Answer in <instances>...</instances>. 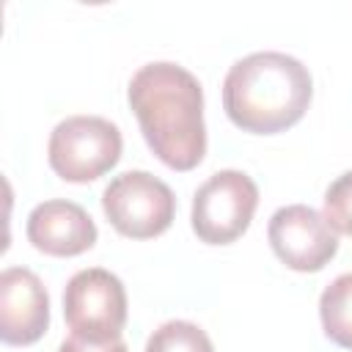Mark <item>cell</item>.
<instances>
[{"label":"cell","mask_w":352,"mask_h":352,"mask_svg":"<svg viewBox=\"0 0 352 352\" xmlns=\"http://www.w3.org/2000/svg\"><path fill=\"white\" fill-rule=\"evenodd\" d=\"M129 107L160 162L192 170L204 160V88L192 72L170 60L140 66L129 80Z\"/></svg>","instance_id":"obj_1"},{"label":"cell","mask_w":352,"mask_h":352,"mask_svg":"<svg viewBox=\"0 0 352 352\" xmlns=\"http://www.w3.org/2000/svg\"><path fill=\"white\" fill-rule=\"evenodd\" d=\"M314 96L308 66L286 52H250L223 80V107L234 126L275 135L294 126Z\"/></svg>","instance_id":"obj_2"},{"label":"cell","mask_w":352,"mask_h":352,"mask_svg":"<svg viewBox=\"0 0 352 352\" xmlns=\"http://www.w3.org/2000/svg\"><path fill=\"white\" fill-rule=\"evenodd\" d=\"M121 132L102 116H69L63 118L47 146L50 168L72 184H88L104 176L121 160Z\"/></svg>","instance_id":"obj_3"},{"label":"cell","mask_w":352,"mask_h":352,"mask_svg":"<svg viewBox=\"0 0 352 352\" xmlns=\"http://www.w3.org/2000/svg\"><path fill=\"white\" fill-rule=\"evenodd\" d=\"M110 226L129 239H151L170 228L176 214L173 190L148 170L118 173L102 192Z\"/></svg>","instance_id":"obj_4"},{"label":"cell","mask_w":352,"mask_h":352,"mask_svg":"<svg viewBox=\"0 0 352 352\" xmlns=\"http://www.w3.org/2000/svg\"><path fill=\"white\" fill-rule=\"evenodd\" d=\"M258 206V187L242 170L212 173L192 195V231L206 245L236 242Z\"/></svg>","instance_id":"obj_5"},{"label":"cell","mask_w":352,"mask_h":352,"mask_svg":"<svg viewBox=\"0 0 352 352\" xmlns=\"http://www.w3.org/2000/svg\"><path fill=\"white\" fill-rule=\"evenodd\" d=\"M63 316L72 336L88 341L121 338L126 324V292L118 275L102 267L80 270L63 292Z\"/></svg>","instance_id":"obj_6"},{"label":"cell","mask_w":352,"mask_h":352,"mask_svg":"<svg viewBox=\"0 0 352 352\" xmlns=\"http://www.w3.org/2000/svg\"><path fill=\"white\" fill-rule=\"evenodd\" d=\"M275 256L294 272H319L338 250L333 226L305 204L280 206L267 226Z\"/></svg>","instance_id":"obj_7"},{"label":"cell","mask_w":352,"mask_h":352,"mask_svg":"<svg viewBox=\"0 0 352 352\" xmlns=\"http://www.w3.org/2000/svg\"><path fill=\"white\" fill-rule=\"evenodd\" d=\"M50 324V297L41 278L28 267L0 275V338L8 346L36 344Z\"/></svg>","instance_id":"obj_8"},{"label":"cell","mask_w":352,"mask_h":352,"mask_svg":"<svg viewBox=\"0 0 352 352\" xmlns=\"http://www.w3.org/2000/svg\"><path fill=\"white\" fill-rule=\"evenodd\" d=\"M25 231L30 245L47 256H80L96 242V226L91 214L80 204L63 198L38 204L28 214Z\"/></svg>","instance_id":"obj_9"},{"label":"cell","mask_w":352,"mask_h":352,"mask_svg":"<svg viewBox=\"0 0 352 352\" xmlns=\"http://www.w3.org/2000/svg\"><path fill=\"white\" fill-rule=\"evenodd\" d=\"M319 319L333 344L352 349V272H344L327 283L319 297Z\"/></svg>","instance_id":"obj_10"},{"label":"cell","mask_w":352,"mask_h":352,"mask_svg":"<svg viewBox=\"0 0 352 352\" xmlns=\"http://www.w3.org/2000/svg\"><path fill=\"white\" fill-rule=\"evenodd\" d=\"M146 352H214V346L198 324L184 319H170L148 336Z\"/></svg>","instance_id":"obj_11"},{"label":"cell","mask_w":352,"mask_h":352,"mask_svg":"<svg viewBox=\"0 0 352 352\" xmlns=\"http://www.w3.org/2000/svg\"><path fill=\"white\" fill-rule=\"evenodd\" d=\"M324 220L333 231L352 236V170L341 173L324 192Z\"/></svg>","instance_id":"obj_12"},{"label":"cell","mask_w":352,"mask_h":352,"mask_svg":"<svg viewBox=\"0 0 352 352\" xmlns=\"http://www.w3.org/2000/svg\"><path fill=\"white\" fill-rule=\"evenodd\" d=\"M58 352H129L126 344L121 338H113V341H88V338H80V336H69Z\"/></svg>","instance_id":"obj_13"}]
</instances>
